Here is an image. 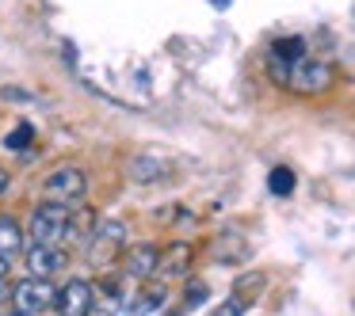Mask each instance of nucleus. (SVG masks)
<instances>
[{
  "mask_svg": "<svg viewBox=\"0 0 355 316\" xmlns=\"http://www.w3.org/2000/svg\"><path fill=\"white\" fill-rule=\"evenodd\" d=\"M69 225H73V206H65V202H42L31 214V240L35 244H46V248H58L69 236Z\"/></svg>",
  "mask_w": 355,
  "mask_h": 316,
  "instance_id": "1",
  "label": "nucleus"
},
{
  "mask_svg": "<svg viewBox=\"0 0 355 316\" xmlns=\"http://www.w3.org/2000/svg\"><path fill=\"white\" fill-rule=\"evenodd\" d=\"M54 305H58V290L50 282H42V278H24V282H16V290H12V313L39 316Z\"/></svg>",
  "mask_w": 355,
  "mask_h": 316,
  "instance_id": "2",
  "label": "nucleus"
},
{
  "mask_svg": "<svg viewBox=\"0 0 355 316\" xmlns=\"http://www.w3.org/2000/svg\"><path fill=\"white\" fill-rule=\"evenodd\" d=\"M96 308V286L85 278H69L58 290V313L62 316H88Z\"/></svg>",
  "mask_w": 355,
  "mask_h": 316,
  "instance_id": "3",
  "label": "nucleus"
},
{
  "mask_svg": "<svg viewBox=\"0 0 355 316\" xmlns=\"http://www.w3.org/2000/svg\"><path fill=\"white\" fill-rule=\"evenodd\" d=\"M46 202H73V198H80L85 194V187H88V179H85V171L80 168H54L46 176Z\"/></svg>",
  "mask_w": 355,
  "mask_h": 316,
  "instance_id": "4",
  "label": "nucleus"
},
{
  "mask_svg": "<svg viewBox=\"0 0 355 316\" xmlns=\"http://www.w3.org/2000/svg\"><path fill=\"white\" fill-rule=\"evenodd\" d=\"M286 84H291L294 92H324V88L332 84V69L324 62H309V57H302L298 65H291Z\"/></svg>",
  "mask_w": 355,
  "mask_h": 316,
  "instance_id": "5",
  "label": "nucleus"
},
{
  "mask_svg": "<svg viewBox=\"0 0 355 316\" xmlns=\"http://www.w3.org/2000/svg\"><path fill=\"white\" fill-rule=\"evenodd\" d=\"M62 267H65L62 248H46V244L27 248V278H42V282H50V275H58Z\"/></svg>",
  "mask_w": 355,
  "mask_h": 316,
  "instance_id": "6",
  "label": "nucleus"
},
{
  "mask_svg": "<svg viewBox=\"0 0 355 316\" xmlns=\"http://www.w3.org/2000/svg\"><path fill=\"white\" fill-rule=\"evenodd\" d=\"M126 244V225L123 221H103L92 236V259L96 263H111L119 255V248Z\"/></svg>",
  "mask_w": 355,
  "mask_h": 316,
  "instance_id": "7",
  "label": "nucleus"
},
{
  "mask_svg": "<svg viewBox=\"0 0 355 316\" xmlns=\"http://www.w3.org/2000/svg\"><path fill=\"white\" fill-rule=\"evenodd\" d=\"M157 259H161V248H153V244H134L130 252H126L123 267H126V275H130V278H141V282H146L149 275H157Z\"/></svg>",
  "mask_w": 355,
  "mask_h": 316,
  "instance_id": "8",
  "label": "nucleus"
},
{
  "mask_svg": "<svg viewBox=\"0 0 355 316\" xmlns=\"http://www.w3.org/2000/svg\"><path fill=\"white\" fill-rule=\"evenodd\" d=\"M187 267H191V244H184V240H172V244L161 252V259H157V270H161L164 278L184 275Z\"/></svg>",
  "mask_w": 355,
  "mask_h": 316,
  "instance_id": "9",
  "label": "nucleus"
},
{
  "mask_svg": "<svg viewBox=\"0 0 355 316\" xmlns=\"http://www.w3.org/2000/svg\"><path fill=\"white\" fill-rule=\"evenodd\" d=\"M164 286H146V290H138L130 301H126V316H153L164 308Z\"/></svg>",
  "mask_w": 355,
  "mask_h": 316,
  "instance_id": "10",
  "label": "nucleus"
},
{
  "mask_svg": "<svg viewBox=\"0 0 355 316\" xmlns=\"http://www.w3.org/2000/svg\"><path fill=\"white\" fill-rule=\"evenodd\" d=\"M24 248V229L12 217H0V259H8Z\"/></svg>",
  "mask_w": 355,
  "mask_h": 316,
  "instance_id": "11",
  "label": "nucleus"
},
{
  "mask_svg": "<svg viewBox=\"0 0 355 316\" xmlns=\"http://www.w3.org/2000/svg\"><path fill=\"white\" fill-rule=\"evenodd\" d=\"M268 191L279 194V198H283V194H291V191H294V171H291V168H271Z\"/></svg>",
  "mask_w": 355,
  "mask_h": 316,
  "instance_id": "12",
  "label": "nucleus"
},
{
  "mask_svg": "<svg viewBox=\"0 0 355 316\" xmlns=\"http://www.w3.org/2000/svg\"><path fill=\"white\" fill-rule=\"evenodd\" d=\"M31 141H35V130H31V122H19L16 130H12L8 138H4V145H8L12 153H24V149L31 145Z\"/></svg>",
  "mask_w": 355,
  "mask_h": 316,
  "instance_id": "13",
  "label": "nucleus"
},
{
  "mask_svg": "<svg viewBox=\"0 0 355 316\" xmlns=\"http://www.w3.org/2000/svg\"><path fill=\"white\" fill-rule=\"evenodd\" d=\"M245 313H248V297L233 293V297H225V301H222V305H218L210 316H245Z\"/></svg>",
  "mask_w": 355,
  "mask_h": 316,
  "instance_id": "14",
  "label": "nucleus"
},
{
  "mask_svg": "<svg viewBox=\"0 0 355 316\" xmlns=\"http://www.w3.org/2000/svg\"><path fill=\"white\" fill-rule=\"evenodd\" d=\"M202 297H207V286H202V282H191V286H187V305H184V308L202 305Z\"/></svg>",
  "mask_w": 355,
  "mask_h": 316,
  "instance_id": "15",
  "label": "nucleus"
},
{
  "mask_svg": "<svg viewBox=\"0 0 355 316\" xmlns=\"http://www.w3.org/2000/svg\"><path fill=\"white\" fill-rule=\"evenodd\" d=\"M8 183H12V176H8V171H4V168H0V194L8 191Z\"/></svg>",
  "mask_w": 355,
  "mask_h": 316,
  "instance_id": "16",
  "label": "nucleus"
},
{
  "mask_svg": "<svg viewBox=\"0 0 355 316\" xmlns=\"http://www.w3.org/2000/svg\"><path fill=\"white\" fill-rule=\"evenodd\" d=\"M4 275H8V259H0V282H4Z\"/></svg>",
  "mask_w": 355,
  "mask_h": 316,
  "instance_id": "17",
  "label": "nucleus"
},
{
  "mask_svg": "<svg viewBox=\"0 0 355 316\" xmlns=\"http://www.w3.org/2000/svg\"><path fill=\"white\" fill-rule=\"evenodd\" d=\"M157 316H180V313H157Z\"/></svg>",
  "mask_w": 355,
  "mask_h": 316,
  "instance_id": "18",
  "label": "nucleus"
},
{
  "mask_svg": "<svg viewBox=\"0 0 355 316\" xmlns=\"http://www.w3.org/2000/svg\"><path fill=\"white\" fill-rule=\"evenodd\" d=\"M4 316H24V313H4Z\"/></svg>",
  "mask_w": 355,
  "mask_h": 316,
  "instance_id": "19",
  "label": "nucleus"
},
{
  "mask_svg": "<svg viewBox=\"0 0 355 316\" xmlns=\"http://www.w3.org/2000/svg\"><path fill=\"white\" fill-rule=\"evenodd\" d=\"M214 4H230V0H214Z\"/></svg>",
  "mask_w": 355,
  "mask_h": 316,
  "instance_id": "20",
  "label": "nucleus"
}]
</instances>
